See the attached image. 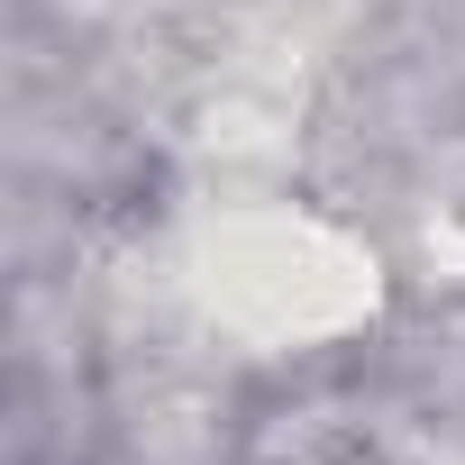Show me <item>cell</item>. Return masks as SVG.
Segmentation results:
<instances>
[{"label":"cell","instance_id":"obj_1","mask_svg":"<svg viewBox=\"0 0 465 465\" xmlns=\"http://www.w3.org/2000/svg\"><path fill=\"white\" fill-rule=\"evenodd\" d=\"M192 292H201V320L228 329L247 356H311V347H347L356 329H374L383 265L356 228L302 201H256L201 228Z\"/></svg>","mask_w":465,"mask_h":465}]
</instances>
